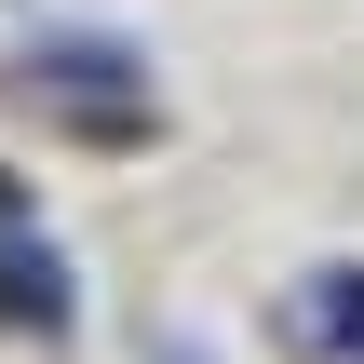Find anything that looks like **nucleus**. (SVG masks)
Listing matches in <instances>:
<instances>
[{
	"label": "nucleus",
	"instance_id": "obj_1",
	"mask_svg": "<svg viewBox=\"0 0 364 364\" xmlns=\"http://www.w3.org/2000/svg\"><path fill=\"white\" fill-rule=\"evenodd\" d=\"M0 324H68V270L27 230H0Z\"/></svg>",
	"mask_w": 364,
	"mask_h": 364
},
{
	"label": "nucleus",
	"instance_id": "obj_2",
	"mask_svg": "<svg viewBox=\"0 0 364 364\" xmlns=\"http://www.w3.org/2000/svg\"><path fill=\"white\" fill-rule=\"evenodd\" d=\"M311 338H338L364 364V270H311Z\"/></svg>",
	"mask_w": 364,
	"mask_h": 364
},
{
	"label": "nucleus",
	"instance_id": "obj_3",
	"mask_svg": "<svg viewBox=\"0 0 364 364\" xmlns=\"http://www.w3.org/2000/svg\"><path fill=\"white\" fill-rule=\"evenodd\" d=\"M162 364H203V351H189V338H162Z\"/></svg>",
	"mask_w": 364,
	"mask_h": 364
}]
</instances>
